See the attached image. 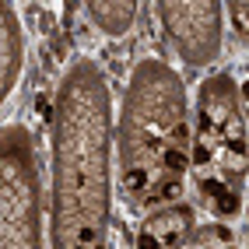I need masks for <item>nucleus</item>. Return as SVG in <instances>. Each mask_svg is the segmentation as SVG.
<instances>
[{
    "instance_id": "nucleus-1",
    "label": "nucleus",
    "mask_w": 249,
    "mask_h": 249,
    "mask_svg": "<svg viewBox=\"0 0 249 249\" xmlns=\"http://www.w3.org/2000/svg\"><path fill=\"white\" fill-rule=\"evenodd\" d=\"M91 14L98 18V28L109 32V36H120V32L130 28V18H134V4H91Z\"/></svg>"
},
{
    "instance_id": "nucleus-2",
    "label": "nucleus",
    "mask_w": 249,
    "mask_h": 249,
    "mask_svg": "<svg viewBox=\"0 0 249 249\" xmlns=\"http://www.w3.org/2000/svg\"><path fill=\"white\" fill-rule=\"evenodd\" d=\"M182 196V182L172 176V179H161L158 186H155V193H147L144 196V207H158V204H176Z\"/></svg>"
},
{
    "instance_id": "nucleus-3",
    "label": "nucleus",
    "mask_w": 249,
    "mask_h": 249,
    "mask_svg": "<svg viewBox=\"0 0 249 249\" xmlns=\"http://www.w3.org/2000/svg\"><path fill=\"white\" fill-rule=\"evenodd\" d=\"M211 207H214V214H221V218H235V214L242 211V196L231 190V186H225L221 193L211 196Z\"/></svg>"
},
{
    "instance_id": "nucleus-4",
    "label": "nucleus",
    "mask_w": 249,
    "mask_h": 249,
    "mask_svg": "<svg viewBox=\"0 0 249 249\" xmlns=\"http://www.w3.org/2000/svg\"><path fill=\"white\" fill-rule=\"evenodd\" d=\"M147 182H151V176H147L144 165H126V172H123V186H126V193H144Z\"/></svg>"
},
{
    "instance_id": "nucleus-5",
    "label": "nucleus",
    "mask_w": 249,
    "mask_h": 249,
    "mask_svg": "<svg viewBox=\"0 0 249 249\" xmlns=\"http://www.w3.org/2000/svg\"><path fill=\"white\" fill-rule=\"evenodd\" d=\"M161 165H165V172H172V176H182L190 169V158L182 147H165L161 151Z\"/></svg>"
},
{
    "instance_id": "nucleus-6",
    "label": "nucleus",
    "mask_w": 249,
    "mask_h": 249,
    "mask_svg": "<svg viewBox=\"0 0 249 249\" xmlns=\"http://www.w3.org/2000/svg\"><path fill=\"white\" fill-rule=\"evenodd\" d=\"M196 242H218V246H228V228L225 225H207L196 231Z\"/></svg>"
},
{
    "instance_id": "nucleus-7",
    "label": "nucleus",
    "mask_w": 249,
    "mask_h": 249,
    "mask_svg": "<svg viewBox=\"0 0 249 249\" xmlns=\"http://www.w3.org/2000/svg\"><path fill=\"white\" fill-rule=\"evenodd\" d=\"M211 161H214L211 144H207V141H196V144H193V151H190V165H196V169H207Z\"/></svg>"
},
{
    "instance_id": "nucleus-8",
    "label": "nucleus",
    "mask_w": 249,
    "mask_h": 249,
    "mask_svg": "<svg viewBox=\"0 0 249 249\" xmlns=\"http://www.w3.org/2000/svg\"><path fill=\"white\" fill-rule=\"evenodd\" d=\"M169 137H172V147H182V144L190 141V126L182 123V120H179V123H172V130H169Z\"/></svg>"
},
{
    "instance_id": "nucleus-9",
    "label": "nucleus",
    "mask_w": 249,
    "mask_h": 249,
    "mask_svg": "<svg viewBox=\"0 0 249 249\" xmlns=\"http://www.w3.org/2000/svg\"><path fill=\"white\" fill-rule=\"evenodd\" d=\"M137 249H161V246H158V239H155L147 228H141V235H137Z\"/></svg>"
},
{
    "instance_id": "nucleus-10",
    "label": "nucleus",
    "mask_w": 249,
    "mask_h": 249,
    "mask_svg": "<svg viewBox=\"0 0 249 249\" xmlns=\"http://www.w3.org/2000/svg\"><path fill=\"white\" fill-rule=\"evenodd\" d=\"M231 14H235V32L242 36L246 32V4H231Z\"/></svg>"
},
{
    "instance_id": "nucleus-11",
    "label": "nucleus",
    "mask_w": 249,
    "mask_h": 249,
    "mask_svg": "<svg viewBox=\"0 0 249 249\" xmlns=\"http://www.w3.org/2000/svg\"><path fill=\"white\" fill-rule=\"evenodd\" d=\"M77 242H81V246H91V242H95V225H85V228H81V231H77Z\"/></svg>"
},
{
    "instance_id": "nucleus-12",
    "label": "nucleus",
    "mask_w": 249,
    "mask_h": 249,
    "mask_svg": "<svg viewBox=\"0 0 249 249\" xmlns=\"http://www.w3.org/2000/svg\"><path fill=\"white\" fill-rule=\"evenodd\" d=\"M39 112H42L46 120H49V98H46V95H39Z\"/></svg>"
},
{
    "instance_id": "nucleus-13",
    "label": "nucleus",
    "mask_w": 249,
    "mask_h": 249,
    "mask_svg": "<svg viewBox=\"0 0 249 249\" xmlns=\"http://www.w3.org/2000/svg\"><path fill=\"white\" fill-rule=\"evenodd\" d=\"M91 249H106V246H91Z\"/></svg>"
},
{
    "instance_id": "nucleus-14",
    "label": "nucleus",
    "mask_w": 249,
    "mask_h": 249,
    "mask_svg": "<svg viewBox=\"0 0 249 249\" xmlns=\"http://www.w3.org/2000/svg\"><path fill=\"white\" fill-rule=\"evenodd\" d=\"M218 249H231V246H218Z\"/></svg>"
}]
</instances>
